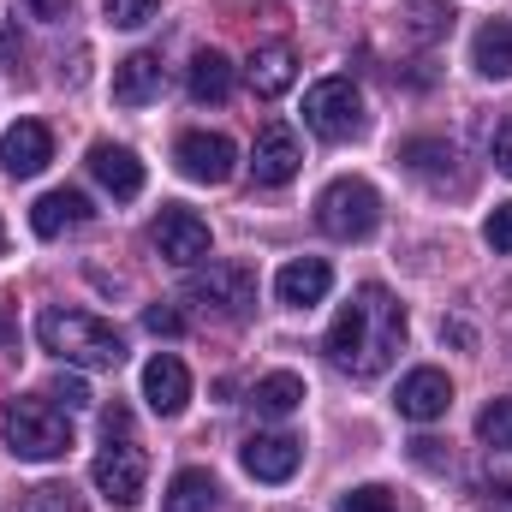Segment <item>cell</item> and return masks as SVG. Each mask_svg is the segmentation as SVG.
Returning <instances> with one entry per match:
<instances>
[{"label": "cell", "mask_w": 512, "mask_h": 512, "mask_svg": "<svg viewBox=\"0 0 512 512\" xmlns=\"http://www.w3.org/2000/svg\"><path fill=\"white\" fill-rule=\"evenodd\" d=\"M399 352H405V304L376 280L358 286L352 304L328 328V364L352 382H376V376H387V364Z\"/></svg>", "instance_id": "1"}, {"label": "cell", "mask_w": 512, "mask_h": 512, "mask_svg": "<svg viewBox=\"0 0 512 512\" xmlns=\"http://www.w3.org/2000/svg\"><path fill=\"white\" fill-rule=\"evenodd\" d=\"M36 340H42V352L66 358V364H78V370H120V364H126V340H120L102 316H90V310L48 304V310L36 316Z\"/></svg>", "instance_id": "2"}, {"label": "cell", "mask_w": 512, "mask_h": 512, "mask_svg": "<svg viewBox=\"0 0 512 512\" xmlns=\"http://www.w3.org/2000/svg\"><path fill=\"white\" fill-rule=\"evenodd\" d=\"M0 435H6V453L36 459V465L72 453V417H66V405L36 399V393L6 399V411H0Z\"/></svg>", "instance_id": "3"}, {"label": "cell", "mask_w": 512, "mask_h": 512, "mask_svg": "<svg viewBox=\"0 0 512 512\" xmlns=\"http://www.w3.org/2000/svg\"><path fill=\"white\" fill-rule=\"evenodd\" d=\"M102 435H108V447L96 453V465H90V483L114 501V507H137L143 501V483H149V453L137 447V435H131V411L126 405H114L108 417H102Z\"/></svg>", "instance_id": "4"}, {"label": "cell", "mask_w": 512, "mask_h": 512, "mask_svg": "<svg viewBox=\"0 0 512 512\" xmlns=\"http://www.w3.org/2000/svg\"><path fill=\"white\" fill-rule=\"evenodd\" d=\"M376 221H382V197H376L370 179H334V185L316 197V227H322L328 239H340V245L370 239Z\"/></svg>", "instance_id": "5"}, {"label": "cell", "mask_w": 512, "mask_h": 512, "mask_svg": "<svg viewBox=\"0 0 512 512\" xmlns=\"http://www.w3.org/2000/svg\"><path fill=\"white\" fill-rule=\"evenodd\" d=\"M304 126L322 143H352L364 131V96L352 78H322L304 90Z\"/></svg>", "instance_id": "6"}, {"label": "cell", "mask_w": 512, "mask_h": 512, "mask_svg": "<svg viewBox=\"0 0 512 512\" xmlns=\"http://www.w3.org/2000/svg\"><path fill=\"white\" fill-rule=\"evenodd\" d=\"M185 298H191L197 310L221 316V322H245L251 304H256V274L245 262H209L203 274L185 280Z\"/></svg>", "instance_id": "7"}, {"label": "cell", "mask_w": 512, "mask_h": 512, "mask_svg": "<svg viewBox=\"0 0 512 512\" xmlns=\"http://www.w3.org/2000/svg\"><path fill=\"white\" fill-rule=\"evenodd\" d=\"M298 167H304V143H298V131L286 126V120H268V126L256 131V143H251V179L274 191V185H292Z\"/></svg>", "instance_id": "8"}, {"label": "cell", "mask_w": 512, "mask_h": 512, "mask_svg": "<svg viewBox=\"0 0 512 512\" xmlns=\"http://www.w3.org/2000/svg\"><path fill=\"white\" fill-rule=\"evenodd\" d=\"M173 161H179V173L197 179V185H227V179L239 173V149H233V137H221V131H185L179 149H173Z\"/></svg>", "instance_id": "9"}, {"label": "cell", "mask_w": 512, "mask_h": 512, "mask_svg": "<svg viewBox=\"0 0 512 512\" xmlns=\"http://www.w3.org/2000/svg\"><path fill=\"white\" fill-rule=\"evenodd\" d=\"M149 245L167 256V262L191 268V262H203V256H209V221H203V215H191V209H179V203H167V209L149 221Z\"/></svg>", "instance_id": "10"}, {"label": "cell", "mask_w": 512, "mask_h": 512, "mask_svg": "<svg viewBox=\"0 0 512 512\" xmlns=\"http://www.w3.org/2000/svg\"><path fill=\"white\" fill-rule=\"evenodd\" d=\"M48 161H54V131L42 126V120L6 126V137H0V167H6L12 179H36Z\"/></svg>", "instance_id": "11"}, {"label": "cell", "mask_w": 512, "mask_h": 512, "mask_svg": "<svg viewBox=\"0 0 512 512\" xmlns=\"http://www.w3.org/2000/svg\"><path fill=\"white\" fill-rule=\"evenodd\" d=\"M143 399H149L155 417H179V411L191 405V370H185L173 352H155V358L143 364Z\"/></svg>", "instance_id": "12"}, {"label": "cell", "mask_w": 512, "mask_h": 512, "mask_svg": "<svg viewBox=\"0 0 512 512\" xmlns=\"http://www.w3.org/2000/svg\"><path fill=\"white\" fill-rule=\"evenodd\" d=\"M393 405H399V417L405 423H435V417H447V405H453V382L441 376V370H411L399 393H393Z\"/></svg>", "instance_id": "13"}, {"label": "cell", "mask_w": 512, "mask_h": 512, "mask_svg": "<svg viewBox=\"0 0 512 512\" xmlns=\"http://www.w3.org/2000/svg\"><path fill=\"white\" fill-rule=\"evenodd\" d=\"M328 286H334V268H328L322 256H298V262H286V268L274 274V298H280V304H292V310L322 304V298H328Z\"/></svg>", "instance_id": "14"}, {"label": "cell", "mask_w": 512, "mask_h": 512, "mask_svg": "<svg viewBox=\"0 0 512 512\" xmlns=\"http://www.w3.org/2000/svg\"><path fill=\"white\" fill-rule=\"evenodd\" d=\"M239 459H245V471L256 483H286L298 471V459H304V441H292V435H251Z\"/></svg>", "instance_id": "15"}, {"label": "cell", "mask_w": 512, "mask_h": 512, "mask_svg": "<svg viewBox=\"0 0 512 512\" xmlns=\"http://www.w3.org/2000/svg\"><path fill=\"white\" fill-rule=\"evenodd\" d=\"M161 84H167V72H161V54H149V48H137V54H126V60L114 66V102H120V108L155 102Z\"/></svg>", "instance_id": "16"}, {"label": "cell", "mask_w": 512, "mask_h": 512, "mask_svg": "<svg viewBox=\"0 0 512 512\" xmlns=\"http://www.w3.org/2000/svg\"><path fill=\"white\" fill-rule=\"evenodd\" d=\"M90 173H96V185L114 191L120 203L143 191V161L131 155L126 143H90Z\"/></svg>", "instance_id": "17"}, {"label": "cell", "mask_w": 512, "mask_h": 512, "mask_svg": "<svg viewBox=\"0 0 512 512\" xmlns=\"http://www.w3.org/2000/svg\"><path fill=\"white\" fill-rule=\"evenodd\" d=\"M96 209H90V197L84 191H48V197H36V209H30V227H36V239H60L66 227H84Z\"/></svg>", "instance_id": "18"}, {"label": "cell", "mask_w": 512, "mask_h": 512, "mask_svg": "<svg viewBox=\"0 0 512 512\" xmlns=\"http://www.w3.org/2000/svg\"><path fill=\"white\" fill-rule=\"evenodd\" d=\"M245 78H251V90L262 96V102H274V96L292 90V78H298V54H292L286 42H268V48H256L251 60H245Z\"/></svg>", "instance_id": "19"}, {"label": "cell", "mask_w": 512, "mask_h": 512, "mask_svg": "<svg viewBox=\"0 0 512 512\" xmlns=\"http://www.w3.org/2000/svg\"><path fill=\"white\" fill-rule=\"evenodd\" d=\"M215 507H221V483L197 465H185L161 495V512H215Z\"/></svg>", "instance_id": "20"}, {"label": "cell", "mask_w": 512, "mask_h": 512, "mask_svg": "<svg viewBox=\"0 0 512 512\" xmlns=\"http://www.w3.org/2000/svg\"><path fill=\"white\" fill-rule=\"evenodd\" d=\"M185 90H191V102H227L233 96V60L221 48H203L185 72Z\"/></svg>", "instance_id": "21"}, {"label": "cell", "mask_w": 512, "mask_h": 512, "mask_svg": "<svg viewBox=\"0 0 512 512\" xmlns=\"http://www.w3.org/2000/svg\"><path fill=\"white\" fill-rule=\"evenodd\" d=\"M256 417H292L298 405H304V382L292 376V370H274V376H262L251 393Z\"/></svg>", "instance_id": "22"}, {"label": "cell", "mask_w": 512, "mask_h": 512, "mask_svg": "<svg viewBox=\"0 0 512 512\" xmlns=\"http://www.w3.org/2000/svg\"><path fill=\"white\" fill-rule=\"evenodd\" d=\"M399 24H405L411 42H441L453 30V6L447 0H405L399 6Z\"/></svg>", "instance_id": "23"}, {"label": "cell", "mask_w": 512, "mask_h": 512, "mask_svg": "<svg viewBox=\"0 0 512 512\" xmlns=\"http://www.w3.org/2000/svg\"><path fill=\"white\" fill-rule=\"evenodd\" d=\"M471 60L483 78H512V24H483L471 42Z\"/></svg>", "instance_id": "24"}, {"label": "cell", "mask_w": 512, "mask_h": 512, "mask_svg": "<svg viewBox=\"0 0 512 512\" xmlns=\"http://www.w3.org/2000/svg\"><path fill=\"white\" fill-rule=\"evenodd\" d=\"M399 161H405L411 173H423V179L441 185V179L453 173L459 155H453V143H441V137H411V143H399Z\"/></svg>", "instance_id": "25"}, {"label": "cell", "mask_w": 512, "mask_h": 512, "mask_svg": "<svg viewBox=\"0 0 512 512\" xmlns=\"http://www.w3.org/2000/svg\"><path fill=\"white\" fill-rule=\"evenodd\" d=\"M18 512H84V495L72 483H36Z\"/></svg>", "instance_id": "26"}, {"label": "cell", "mask_w": 512, "mask_h": 512, "mask_svg": "<svg viewBox=\"0 0 512 512\" xmlns=\"http://www.w3.org/2000/svg\"><path fill=\"white\" fill-rule=\"evenodd\" d=\"M477 435H483L489 447L512 453V399H495V405H483V417H477Z\"/></svg>", "instance_id": "27"}, {"label": "cell", "mask_w": 512, "mask_h": 512, "mask_svg": "<svg viewBox=\"0 0 512 512\" xmlns=\"http://www.w3.org/2000/svg\"><path fill=\"white\" fill-rule=\"evenodd\" d=\"M340 512H405L393 495H387L382 483H364V489H352V495H340Z\"/></svg>", "instance_id": "28"}, {"label": "cell", "mask_w": 512, "mask_h": 512, "mask_svg": "<svg viewBox=\"0 0 512 512\" xmlns=\"http://www.w3.org/2000/svg\"><path fill=\"white\" fill-rule=\"evenodd\" d=\"M155 6H161V0H102L108 24H120V30H137V24H149V18H155Z\"/></svg>", "instance_id": "29"}, {"label": "cell", "mask_w": 512, "mask_h": 512, "mask_svg": "<svg viewBox=\"0 0 512 512\" xmlns=\"http://www.w3.org/2000/svg\"><path fill=\"white\" fill-rule=\"evenodd\" d=\"M483 239H489L495 251H512V203H501V209L483 221Z\"/></svg>", "instance_id": "30"}, {"label": "cell", "mask_w": 512, "mask_h": 512, "mask_svg": "<svg viewBox=\"0 0 512 512\" xmlns=\"http://www.w3.org/2000/svg\"><path fill=\"white\" fill-rule=\"evenodd\" d=\"M54 405H66V411H84V405H90V387L78 382V376H60V382H54Z\"/></svg>", "instance_id": "31"}, {"label": "cell", "mask_w": 512, "mask_h": 512, "mask_svg": "<svg viewBox=\"0 0 512 512\" xmlns=\"http://www.w3.org/2000/svg\"><path fill=\"white\" fill-rule=\"evenodd\" d=\"M143 328H149V334H185V316L167 310V304H155V310H143Z\"/></svg>", "instance_id": "32"}, {"label": "cell", "mask_w": 512, "mask_h": 512, "mask_svg": "<svg viewBox=\"0 0 512 512\" xmlns=\"http://www.w3.org/2000/svg\"><path fill=\"white\" fill-rule=\"evenodd\" d=\"M495 167L512 179V114L501 120V131H495Z\"/></svg>", "instance_id": "33"}, {"label": "cell", "mask_w": 512, "mask_h": 512, "mask_svg": "<svg viewBox=\"0 0 512 512\" xmlns=\"http://www.w3.org/2000/svg\"><path fill=\"white\" fill-rule=\"evenodd\" d=\"M24 6H30L36 18H48V24H54V18H66V0H24Z\"/></svg>", "instance_id": "34"}, {"label": "cell", "mask_w": 512, "mask_h": 512, "mask_svg": "<svg viewBox=\"0 0 512 512\" xmlns=\"http://www.w3.org/2000/svg\"><path fill=\"white\" fill-rule=\"evenodd\" d=\"M441 340H453V346H471V328H465V322H441Z\"/></svg>", "instance_id": "35"}, {"label": "cell", "mask_w": 512, "mask_h": 512, "mask_svg": "<svg viewBox=\"0 0 512 512\" xmlns=\"http://www.w3.org/2000/svg\"><path fill=\"white\" fill-rule=\"evenodd\" d=\"M12 340H18V322H12V310L0 304V346H12Z\"/></svg>", "instance_id": "36"}, {"label": "cell", "mask_w": 512, "mask_h": 512, "mask_svg": "<svg viewBox=\"0 0 512 512\" xmlns=\"http://www.w3.org/2000/svg\"><path fill=\"white\" fill-rule=\"evenodd\" d=\"M0 251H6V227H0Z\"/></svg>", "instance_id": "37"}]
</instances>
